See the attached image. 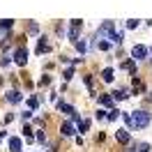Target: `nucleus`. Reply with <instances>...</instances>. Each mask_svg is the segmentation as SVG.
Wrapping results in <instances>:
<instances>
[{
  "label": "nucleus",
  "instance_id": "6e6552de",
  "mask_svg": "<svg viewBox=\"0 0 152 152\" xmlns=\"http://www.w3.org/2000/svg\"><path fill=\"white\" fill-rule=\"evenodd\" d=\"M21 145H23V143H21V138H16V136H14V138H10V150H12V152H21Z\"/></svg>",
  "mask_w": 152,
  "mask_h": 152
},
{
  "label": "nucleus",
  "instance_id": "39448f33",
  "mask_svg": "<svg viewBox=\"0 0 152 152\" xmlns=\"http://www.w3.org/2000/svg\"><path fill=\"white\" fill-rule=\"evenodd\" d=\"M78 30H81V21H72V28H69V39H76Z\"/></svg>",
  "mask_w": 152,
  "mask_h": 152
},
{
  "label": "nucleus",
  "instance_id": "4468645a",
  "mask_svg": "<svg viewBox=\"0 0 152 152\" xmlns=\"http://www.w3.org/2000/svg\"><path fill=\"white\" fill-rule=\"evenodd\" d=\"M111 97L113 99H127V92L124 90H115V92H111Z\"/></svg>",
  "mask_w": 152,
  "mask_h": 152
},
{
  "label": "nucleus",
  "instance_id": "9b49d317",
  "mask_svg": "<svg viewBox=\"0 0 152 152\" xmlns=\"http://www.w3.org/2000/svg\"><path fill=\"white\" fill-rule=\"evenodd\" d=\"M7 99H10L12 104H19V102L23 99V97H21V92H16V90H12V92H7Z\"/></svg>",
  "mask_w": 152,
  "mask_h": 152
},
{
  "label": "nucleus",
  "instance_id": "a211bd4d",
  "mask_svg": "<svg viewBox=\"0 0 152 152\" xmlns=\"http://www.w3.org/2000/svg\"><path fill=\"white\" fill-rule=\"evenodd\" d=\"M88 127H90V120H81V122H78V129H81V132H88Z\"/></svg>",
  "mask_w": 152,
  "mask_h": 152
},
{
  "label": "nucleus",
  "instance_id": "aec40b11",
  "mask_svg": "<svg viewBox=\"0 0 152 152\" xmlns=\"http://www.w3.org/2000/svg\"><path fill=\"white\" fill-rule=\"evenodd\" d=\"M0 28L5 30V28H12V19H2L0 21Z\"/></svg>",
  "mask_w": 152,
  "mask_h": 152
},
{
  "label": "nucleus",
  "instance_id": "ddd939ff",
  "mask_svg": "<svg viewBox=\"0 0 152 152\" xmlns=\"http://www.w3.org/2000/svg\"><path fill=\"white\" fill-rule=\"evenodd\" d=\"M108 39H111L113 44H120V42H122V32H111V35H108Z\"/></svg>",
  "mask_w": 152,
  "mask_h": 152
},
{
  "label": "nucleus",
  "instance_id": "f8f14e48",
  "mask_svg": "<svg viewBox=\"0 0 152 152\" xmlns=\"http://www.w3.org/2000/svg\"><path fill=\"white\" fill-rule=\"evenodd\" d=\"M113 74H115L113 69H111V67H106L104 72H102V78H104L106 83H111V81H113Z\"/></svg>",
  "mask_w": 152,
  "mask_h": 152
},
{
  "label": "nucleus",
  "instance_id": "393cba45",
  "mask_svg": "<svg viewBox=\"0 0 152 152\" xmlns=\"http://www.w3.org/2000/svg\"><path fill=\"white\" fill-rule=\"evenodd\" d=\"M150 53H152V51H150Z\"/></svg>",
  "mask_w": 152,
  "mask_h": 152
},
{
  "label": "nucleus",
  "instance_id": "423d86ee",
  "mask_svg": "<svg viewBox=\"0 0 152 152\" xmlns=\"http://www.w3.org/2000/svg\"><path fill=\"white\" fill-rule=\"evenodd\" d=\"M115 138L120 143H129V132H127V129H118V132H115Z\"/></svg>",
  "mask_w": 152,
  "mask_h": 152
},
{
  "label": "nucleus",
  "instance_id": "2eb2a0df",
  "mask_svg": "<svg viewBox=\"0 0 152 152\" xmlns=\"http://www.w3.org/2000/svg\"><path fill=\"white\" fill-rule=\"evenodd\" d=\"M99 102H102L104 106H111V102H113V97H111V95H102V97H99Z\"/></svg>",
  "mask_w": 152,
  "mask_h": 152
},
{
  "label": "nucleus",
  "instance_id": "f3484780",
  "mask_svg": "<svg viewBox=\"0 0 152 152\" xmlns=\"http://www.w3.org/2000/svg\"><path fill=\"white\" fill-rule=\"evenodd\" d=\"M136 152H150V145H148V143H138V145H136Z\"/></svg>",
  "mask_w": 152,
  "mask_h": 152
},
{
  "label": "nucleus",
  "instance_id": "20e7f679",
  "mask_svg": "<svg viewBox=\"0 0 152 152\" xmlns=\"http://www.w3.org/2000/svg\"><path fill=\"white\" fill-rule=\"evenodd\" d=\"M14 60H16V65H26L28 51H26V48H16V51H14Z\"/></svg>",
  "mask_w": 152,
  "mask_h": 152
},
{
  "label": "nucleus",
  "instance_id": "6ab92c4d",
  "mask_svg": "<svg viewBox=\"0 0 152 152\" xmlns=\"http://www.w3.org/2000/svg\"><path fill=\"white\" fill-rule=\"evenodd\" d=\"M28 106H30V108H37V106H39V99H37V97H30V99H28Z\"/></svg>",
  "mask_w": 152,
  "mask_h": 152
},
{
  "label": "nucleus",
  "instance_id": "0eeeda50",
  "mask_svg": "<svg viewBox=\"0 0 152 152\" xmlns=\"http://www.w3.org/2000/svg\"><path fill=\"white\" fill-rule=\"evenodd\" d=\"M48 51H51V46H48L46 37H42V39H39V44H37V53H48Z\"/></svg>",
  "mask_w": 152,
  "mask_h": 152
},
{
  "label": "nucleus",
  "instance_id": "f03ea898",
  "mask_svg": "<svg viewBox=\"0 0 152 152\" xmlns=\"http://www.w3.org/2000/svg\"><path fill=\"white\" fill-rule=\"evenodd\" d=\"M111 32H115L113 21H104V23L99 26V30H97V37H104V35H111Z\"/></svg>",
  "mask_w": 152,
  "mask_h": 152
},
{
  "label": "nucleus",
  "instance_id": "a878e982",
  "mask_svg": "<svg viewBox=\"0 0 152 152\" xmlns=\"http://www.w3.org/2000/svg\"><path fill=\"white\" fill-rule=\"evenodd\" d=\"M150 97H152V95H150Z\"/></svg>",
  "mask_w": 152,
  "mask_h": 152
},
{
  "label": "nucleus",
  "instance_id": "412c9836",
  "mask_svg": "<svg viewBox=\"0 0 152 152\" xmlns=\"http://www.w3.org/2000/svg\"><path fill=\"white\" fill-rule=\"evenodd\" d=\"M127 28H138V21H136V19H129V21H127Z\"/></svg>",
  "mask_w": 152,
  "mask_h": 152
},
{
  "label": "nucleus",
  "instance_id": "dca6fc26",
  "mask_svg": "<svg viewBox=\"0 0 152 152\" xmlns=\"http://www.w3.org/2000/svg\"><path fill=\"white\" fill-rule=\"evenodd\" d=\"M120 113H122V111H118V108H113V111H111V113L106 115V118H108V120H118V118H120Z\"/></svg>",
  "mask_w": 152,
  "mask_h": 152
},
{
  "label": "nucleus",
  "instance_id": "b1692460",
  "mask_svg": "<svg viewBox=\"0 0 152 152\" xmlns=\"http://www.w3.org/2000/svg\"><path fill=\"white\" fill-rule=\"evenodd\" d=\"M76 48H78V51L83 53V51H86V44H83V42H76Z\"/></svg>",
  "mask_w": 152,
  "mask_h": 152
},
{
  "label": "nucleus",
  "instance_id": "4be33fe9",
  "mask_svg": "<svg viewBox=\"0 0 152 152\" xmlns=\"http://www.w3.org/2000/svg\"><path fill=\"white\" fill-rule=\"evenodd\" d=\"M124 69H129V72H136V65H134V62H124Z\"/></svg>",
  "mask_w": 152,
  "mask_h": 152
},
{
  "label": "nucleus",
  "instance_id": "1a4fd4ad",
  "mask_svg": "<svg viewBox=\"0 0 152 152\" xmlns=\"http://www.w3.org/2000/svg\"><path fill=\"white\" fill-rule=\"evenodd\" d=\"M60 132H62V136H72V134H74V124L72 122H62Z\"/></svg>",
  "mask_w": 152,
  "mask_h": 152
},
{
  "label": "nucleus",
  "instance_id": "9d476101",
  "mask_svg": "<svg viewBox=\"0 0 152 152\" xmlns=\"http://www.w3.org/2000/svg\"><path fill=\"white\" fill-rule=\"evenodd\" d=\"M58 111H62V113H76L74 106H69L67 102H58Z\"/></svg>",
  "mask_w": 152,
  "mask_h": 152
},
{
  "label": "nucleus",
  "instance_id": "f257e3e1",
  "mask_svg": "<svg viewBox=\"0 0 152 152\" xmlns=\"http://www.w3.org/2000/svg\"><path fill=\"white\" fill-rule=\"evenodd\" d=\"M124 120H127V124L134 127V129H145V127L150 124V113H145V111H134L132 115L124 113Z\"/></svg>",
  "mask_w": 152,
  "mask_h": 152
},
{
  "label": "nucleus",
  "instance_id": "7ed1b4c3",
  "mask_svg": "<svg viewBox=\"0 0 152 152\" xmlns=\"http://www.w3.org/2000/svg\"><path fill=\"white\" fill-rule=\"evenodd\" d=\"M148 53H150V51H148V48H145V46H141V44L132 48V58H136V60H143V58L148 56Z\"/></svg>",
  "mask_w": 152,
  "mask_h": 152
},
{
  "label": "nucleus",
  "instance_id": "5701e85b",
  "mask_svg": "<svg viewBox=\"0 0 152 152\" xmlns=\"http://www.w3.org/2000/svg\"><path fill=\"white\" fill-rule=\"evenodd\" d=\"M99 48H102V51H108V48H111V44H108V42H99Z\"/></svg>",
  "mask_w": 152,
  "mask_h": 152
}]
</instances>
